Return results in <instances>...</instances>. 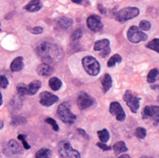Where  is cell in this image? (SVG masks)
Returning <instances> with one entry per match:
<instances>
[{"mask_svg": "<svg viewBox=\"0 0 159 158\" xmlns=\"http://www.w3.org/2000/svg\"><path fill=\"white\" fill-rule=\"evenodd\" d=\"M36 52L44 63L50 64L60 58V48L49 42H42L36 47Z\"/></svg>", "mask_w": 159, "mask_h": 158, "instance_id": "obj_1", "label": "cell"}, {"mask_svg": "<svg viewBox=\"0 0 159 158\" xmlns=\"http://www.w3.org/2000/svg\"><path fill=\"white\" fill-rule=\"evenodd\" d=\"M57 115L59 118L66 124H74L76 116L71 112V106L69 102H62L57 109Z\"/></svg>", "mask_w": 159, "mask_h": 158, "instance_id": "obj_2", "label": "cell"}, {"mask_svg": "<svg viewBox=\"0 0 159 158\" xmlns=\"http://www.w3.org/2000/svg\"><path fill=\"white\" fill-rule=\"evenodd\" d=\"M82 64L85 71L92 76L97 75L100 73L101 66L99 61L92 56H86L82 60Z\"/></svg>", "mask_w": 159, "mask_h": 158, "instance_id": "obj_3", "label": "cell"}, {"mask_svg": "<svg viewBox=\"0 0 159 158\" xmlns=\"http://www.w3.org/2000/svg\"><path fill=\"white\" fill-rule=\"evenodd\" d=\"M140 14V9L136 7H128L125 8H122L121 10L117 11L116 13V19L119 22H125L127 20H129L135 17H137Z\"/></svg>", "mask_w": 159, "mask_h": 158, "instance_id": "obj_4", "label": "cell"}, {"mask_svg": "<svg viewBox=\"0 0 159 158\" xmlns=\"http://www.w3.org/2000/svg\"><path fill=\"white\" fill-rule=\"evenodd\" d=\"M59 154L61 158H80L78 151L73 149L70 142L67 141H62L59 143Z\"/></svg>", "mask_w": 159, "mask_h": 158, "instance_id": "obj_5", "label": "cell"}, {"mask_svg": "<svg viewBox=\"0 0 159 158\" xmlns=\"http://www.w3.org/2000/svg\"><path fill=\"white\" fill-rule=\"evenodd\" d=\"M127 36H128L129 41L132 44H138L140 42L146 41L148 38L147 34L145 33H143L139 27H137L135 25L131 26L129 29Z\"/></svg>", "mask_w": 159, "mask_h": 158, "instance_id": "obj_6", "label": "cell"}, {"mask_svg": "<svg viewBox=\"0 0 159 158\" xmlns=\"http://www.w3.org/2000/svg\"><path fill=\"white\" fill-rule=\"evenodd\" d=\"M126 104L128 105V107L130 109V111L134 114H136L140 108V102H141V98H139L138 96H136L131 90H127L124 94L123 97Z\"/></svg>", "mask_w": 159, "mask_h": 158, "instance_id": "obj_7", "label": "cell"}, {"mask_svg": "<svg viewBox=\"0 0 159 158\" xmlns=\"http://www.w3.org/2000/svg\"><path fill=\"white\" fill-rule=\"evenodd\" d=\"M143 118L144 120H151L154 125L159 124V106L149 105L143 108L142 113Z\"/></svg>", "mask_w": 159, "mask_h": 158, "instance_id": "obj_8", "label": "cell"}, {"mask_svg": "<svg viewBox=\"0 0 159 158\" xmlns=\"http://www.w3.org/2000/svg\"><path fill=\"white\" fill-rule=\"evenodd\" d=\"M109 112H110V114L115 115L116 120H118V121H124L126 118V114H125L121 104L117 102H113L110 104Z\"/></svg>", "mask_w": 159, "mask_h": 158, "instance_id": "obj_9", "label": "cell"}, {"mask_svg": "<svg viewBox=\"0 0 159 158\" xmlns=\"http://www.w3.org/2000/svg\"><path fill=\"white\" fill-rule=\"evenodd\" d=\"M87 25L94 33L100 32L103 27V24H102V22L101 20V18L98 15L89 16L88 18V20H87Z\"/></svg>", "mask_w": 159, "mask_h": 158, "instance_id": "obj_10", "label": "cell"}, {"mask_svg": "<svg viewBox=\"0 0 159 158\" xmlns=\"http://www.w3.org/2000/svg\"><path fill=\"white\" fill-rule=\"evenodd\" d=\"M94 103L93 99L86 92H81L77 98V105L79 107V109L81 110H86L88 108H89L90 106H92V104Z\"/></svg>", "mask_w": 159, "mask_h": 158, "instance_id": "obj_11", "label": "cell"}, {"mask_svg": "<svg viewBox=\"0 0 159 158\" xmlns=\"http://www.w3.org/2000/svg\"><path fill=\"white\" fill-rule=\"evenodd\" d=\"M59 101V98L58 96L54 95V94H51L50 92L48 91H44L40 94V99H39V102L42 105L44 106H51L53 105L54 103H56L57 102Z\"/></svg>", "mask_w": 159, "mask_h": 158, "instance_id": "obj_12", "label": "cell"}, {"mask_svg": "<svg viewBox=\"0 0 159 158\" xmlns=\"http://www.w3.org/2000/svg\"><path fill=\"white\" fill-rule=\"evenodd\" d=\"M6 155H20L22 153V148L15 140H10L4 148Z\"/></svg>", "mask_w": 159, "mask_h": 158, "instance_id": "obj_13", "label": "cell"}, {"mask_svg": "<svg viewBox=\"0 0 159 158\" xmlns=\"http://www.w3.org/2000/svg\"><path fill=\"white\" fill-rule=\"evenodd\" d=\"M36 72L41 76H48L53 73V68L50 66V64L48 63H41L37 66Z\"/></svg>", "mask_w": 159, "mask_h": 158, "instance_id": "obj_14", "label": "cell"}, {"mask_svg": "<svg viewBox=\"0 0 159 158\" xmlns=\"http://www.w3.org/2000/svg\"><path fill=\"white\" fill-rule=\"evenodd\" d=\"M41 7H42V3L40 2V0H31L24 7V9L29 12H36L40 10Z\"/></svg>", "mask_w": 159, "mask_h": 158, "instance_id": "obj_15", "label": "cell"}, {"mask_svg": "<svg viewBox=\"0 0 159 158\" xmlns=\"http://www.w3.org/2000/svg\"><path fill=\"white\" fill-rule=\"evenodd\" d=\"M22 68H23V58L19 56L12 61L10 64V70L12 72H19Z\"/></svg>", "mask_w": 159, "mask_h": 158, "instance_id": "obj_16", "label": "cell"}, {"mask_svg": "<svg viewBox=\"0 0 159 158\" xmlns=\"http://www.w3.org/2000/svg\"><path fill=\"white\" fill-rule=\"evenodd\" d=\"M102 90L104 93L107 92L112 88L113 80H112V77L110 76V74H106L102 77Z\"/></svg>", "mask_w": 159, "mask_h": 158, "instance_id": "obj_17", "label": "cell"}, {"mask_svg": "<svg viewBox=\"0 0 159 158\" xmlns=\"http://www.w3.org/2000/svg\"><path fill=\"white\" fill-rule=\"evenodd\" d=\"M41 88V82L34 80L28 85V95H34Z\"/></svg>", "mask_w": 159, "mask_h": 158, "instance_id": "obj_18", "label": "cell"}, {"mask_svg": "<svg viewBox=\"0 0 159 158\" xmlns=\"http://www.w3.org/2000/svg\"><path fill=\"white\" fill-rule=\"evenodd\" d=\"M113 150H114L115 154L119 155V154L128 152L129 149H128V147H127V145H126V143L124 142H117L113 145Z\"/></svg>", "mask_w": 159, "mask_h": 158, "instance_id": "obj_19", "label": "cell"}, {"mask_svg": "<svg viewBox=\"0 0 159 158\" xmlns=\"http://www.w3.org/2000/svg\"><path fill=\"white\" fill-rule=\"evenodd\" d=\"M58 24L61 29H69L73 25V20L67 17H61L58 20Z\"/></svg>", "mask_w": 159, "mask_h": 158, "instance_id": "obj_20", "label": "cell"}, {"mask_svg": "<svg viewBox=\"0 0 159 158\" xmlns=\"http://www.w3.org/2000/svg\"><path fill=\"white\" fill-rule=\"evenodd\" d=\"M61 85H62V83H61V81L58 77H52V78H50L49 81H48V86H49V88H50L52 90H54V91L59 90V89L61 88Z\"/></svg>", "mask_w": 159, "mask_h": 158, "instance_id": "obj_21", "label": "cell"}, {"mask_svg": "<svg viewBox=\"0 0 159 158\" xmlns=\"http://www.w3.org/2000/svg\"><path fill=\"white\" fill-rule=\"evenodd\" d=\"M110 45V42L108 39H102V40H99L97 42H95L94 44V50H98V51H101V50H103L105 49L106 47H108Z\"/></svg>", "mask_w": 159, "mask_h": 158, "instance_id": "obj_22", "label": "cell"}, {"mask_svg": "<svg viewBox=\"0 0 159 158\" xmlns=\"http://www.w3.org/2000/svg\"><path fill=\"white\" fill-rule=\"evenodd\" d=\"M159 77V70L158 69H157V68H155V69H152L150 72H149V74H148V75H147V82L148 83H155L157 79H158Z\"/></svg>", "mask_w": 159, "mask_h": 158, "instance_id": "obj_23", "label": "cell"}, {"mask_svg": "<svg viewBox=\"0 0 159 158\" xmlns=\"http://www.w3.org/2000/svg\"><path fill=\"white\" fill-rule=\"evenodd\" d=\"M97 133H98L99 139H100V141H101L102 142L106 143V142L109 141V139H110V134H109V132H108L107 129H102V130L98 131Z\"/></svg>", "mask_w": 159, "mask_h": 158, "instance_id": "obj_24", "label": "cell"}, {"mask_svg": "<svg viewBox=\"0 0 159 158\" xmlns=\"http://www.w3.org/2000/svg\"><path fill=\"white\" fill-rule=\"evenodd\" d=\"M146 47L157 52L159 54V38H155L151 40L148 44H146Z\"/></svg>", "mask_w": 159, "mask_h": 158, "instance_id": "obj_25", "label": "cell"}, {"mask_svg": "<svg viewBox=\"0 0 159 158\" xmlns=\"http://www.w3.org/2000/svg\"><path fill=\"white\" fill-rule=\"evenodd\" d=\"M51 156V151L48 148H42L40 149L36 155H35V158H49Z\"/></svg>", "mask_w": 159, "mask_h": 158, "instance_id": "obj_26", "label": "cell"}, {"mask_svg": "<svg viewBox=\"0 0 159 158\" xmlns=\"http://www.w3.org/2000/svg\"><path fill=\"white\" fill-rule=\"evenodd\" d=\"M121 61H122L121 56L118 55V54H115V55L112 56V57L110 58V60L108 61L107 66H108V67H114L116 63H119V62H121Z\"/></svg>", "mask_w": 159, "mask_h": 158, "instance_id": "obj_27", "label": "cell"}, {"mask_svg": "<svg viewBox=\"0 0 159 158\" xmlns=\"http://www.w3.org/2000/svg\"><path fill=\"white\" fill-rule=\"evenodd\" d=\"M135 137L140 139V140H143L146 137V129L143 128H137L134 133Z\"/></svg>", "mask_w": 159, "mask_h": 158, "instance_id": "obj_28", "label": "cell"}, {"mask_svg": "<svg viewBox=\"0 0 159 158\" xmlns=\"http://www.w3.org/2000/svg\"><path fill=\"white\" fill-rule=\"evenodd\" d=\"M17 92L20 95H28V86L22 83L19 84L17 86Z\"/></svg>", "mask_w": 159, "mask_h": 158, "instance_id": "obj_29", "label": "cell"}, {"mask_svg": "<svg viewBox=\"0 0 159 158\" xmlns=\"http://www.w3.org/2000/svg\"><path fill=\"white\" fill-rule=\"evenodd\" d=\"M45 122H46L47 124H48V125L52 128V129H53L54 131H59V126H58L57 122H56L53 118L48 117V118L45 119Z\"/></svg>", "mask_w": 159, "mask_h": 158, "instance_id": "obj_30", "label": "cell"}, {"mask_svg": "<svg viewBox=\"0 0 159 158\" xmlns=\"http://www.w3.org/2000/svg\"><path fill=\"white\" fill-rule=\"evenodd\" d=\"M139 28L142 31H148L151 29V22L148 20H142L139 24Z\"/></svg>", "mask_w": 159, "mask_h": 158, "instance_id": "obj_31", "label": "cell"}, {"mask_svg": "<svg viewBox=\"0 0 159 158\" xmlns=\"http://www.w3.org/2000/svg\"><path fill=\"white\" fill-rule=\"evenodd\" d=\"M18 139L22 142V146H23V148L24 149H26V150H29L30 148H31V146L29 145V143L27 142V141H26V137L24 136V135H19L18 136Z\"/></svg>", "mask_w": 159, "mask_h": 158, "instance_id": "obj_32", "label": "cell"}, {"mask_svg": "<svg viewBox=\"0 0 159 158\" xmlns=\"http://www.w3.org/2000/svg\"><path fill=\"white\" fill-rule=\"evenodd\" d=\"M81 36H82V31H81L80 29H78V30H76V31H75V32L73 33L71 39H72L73 41H76V40H78L79 38H81Z\"/></svg>", "mask_w": 159, "mask_h": 158, "instance_id": "obj_33", "label": "cell"}, {"mask_svg": "<svg viewBox=\"0 0 159 158\" xmlns=\"http://www.w3.org/2000/svg\"><path fill=\"white\" fill-rule=\"evenodd\" d=\"M8 85V80L5 75H0V88H6Z\"/></svg>", "mask_w": 159, "mask_h": 158, "instance_id": "obj_34", "label": "cell"}, {"mask_svg": "<svg viewBox=\"0 0 159 158\" xmlns=\"http://www.w3.org/2000/svg\"><path fill=\"white\" fill-rule=\"evenodd\" d=\"M29 31L34 34H40L43 32V28L40 27V26H35V27H33V28L29 29Z\"/></svg>", "mask_w": 159, "mask_h": 158, "instance_id": "obj_35", "label": "cell"}, {"mask_svg": "<svg viewBox=\"0 0 159 158\" xmlns=\"http://www.w3.org/2000/svg\"><path fill=\"white\" fill-rule=\"evenodd\" d=\"M97 146H98L100 149L103 150V151H109V150L112 149V147L106 145L105 143H103V142H98V143H97Z\"/></svg>", "mask_w": 159, "mask_h": 158, "instance_id": "obj_36", "label": "cell"}, {"mask_svg": "<svg viewBox=\"0 0 159 158\" xmlns=\"http://www.w3.org/2000/svg\"><path fill=\"white\" fill-rule=\"evenodd\" d=\"M110 51H111V49H110V47H106L105 49H103V51H102V52L100 53V55H101L102 58H104V57H106V56L110 53Z\"/></svg>", "mask_w": 159, "mask_h": 158, "instance_id": "obj_37", "label": "cell"}, {"mask_svg": "<svg viewBox=\"0 0 159 158\" xmlns=\"http://www.w3.org/2000/svg\"><path fill=\"white\" fill-rule=\"evenodd\" d=\"M77 131H78V133H80L81 135H83V136H85L86 138H89V137H88V135L86 134V132H85V130H83V129H77Z\"/></svg>", "mask_w": 159, "mask_h": 158, "instance_id": "obj_38", "label": "cell"}, {"mask_svg": "<svg viewBox=\"0 0 159 158\" xmlns=\"http://www.w3.org/2000/svg\"><path fill=\"white\" fill-rule=\"evenodd\" d=\"M98 7H99V9L101 10V12H102V13H103V14H104V13H106V12H105V11H106V10H105V8H103V7H102V6L101 4H99V5H98Z\"/></svg>", "mask_w": 159, "mask_h": 158, "instance_id": "obj_39", "label": "cell"}, {"mask_svg": "<svg viewBox=\"0 0 159 158\" xmlns=\"http://www.w3.org/2000/svg\"><path fill=\"white\" fill-rule=\"evenodd\" d=\"M117 158H131L129 155H122V156H120L119 157Z\"/></svg>", "mask_w": 159, "mask_h": 158, "instance_id": "obj_40", "label": "cell"}, {"mask_svg": "<svg viewBox=\"0 0 159 158\" xmlns=\"http://www.w3.org/2000/svg\"><path fill=\"white\" fill-rule=\"evenodd\" d=\"M74 3H75V4H80L81 2H82V0H72Z\"/></svg>", "mask_w": 159, "mask_h": 158, "instance_id": "obj_41", "label": "cell"}, {"mask_svg": "<svg viewBox=\"0 0 159 158\" xmlns=\"http://www.w3.org/2000/svg\"><path fill=\"white\" fill-rule=\"evenodd\" d=\"M2 102H3V98H2V94L0 92V106L2 105Z\"/></svg>", "mask_w": 159, "mask_h": 158, "instance_id": "obj_42", "label": "cell"}, {"mask_svg": "<svg viewBox=\"0 0 159 158\" xmlns=\"http://www.w3.org/2000/svg\"><path fill=\"white\" fill-rule=\"evenodd\" d=\"M3 127H4V123H3V121H2V120H0V129H1Z\"/></svg>", "mask_w": 159, "mask_h": 158, "instance_id": "obj_43", "label": "cell"}, {"mask_svg": "<svg viewBox=\"0 0 159 158\" xmlns=\"http://www.w3.org/2000/svg\"><path fill=\"white\" fill-rule=\"evenodd\" d=\"M152 88L153 89H157V88L159 89V86H152Z\"/></svg>", "mask_w": 159, "mask_h": 158, "instance_id": "obj_44", "label": "cell"}, {"mask_svg": "<svg viewBox=\"0 0 159 158\" xmlns=\"http://www.w3.org/2000/svg\"><path fill=\"white\" fill-rule=\"evenodd\" d=\"M141 158H152V157H150V156H143Z\"/></svg>", "mask_w": 159, "mask_h": 158, "instance_id": "obj_45", "label": "cell"}, {"mask_svg": "<svg viewBox=\"0 0 159 158\" xmlns=\"http://www.w3.org/2000/svg\"><path fill=\"white\" fill-rule=\"evenodd\" d=\"M0 32H1V28H0Z\"/></svg>", "mask_w": 159, "mask_h": 158, "instance_id": "obj_46", "label": "cell"}]
</instances>
